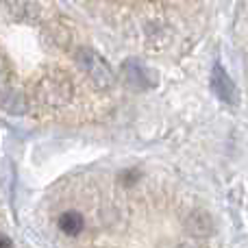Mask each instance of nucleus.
I'll return each mask as SVG.
<instances>
[{"mask_svg": "<svg viewBox=\"0 0 248 248\" xmlns=\"http://www.w3.org/2000/svg\"><path fill=\"white\" fill-rule=\"evenodd\" d=\"M37 96L46 105H63L72 98V83L63 72H52L37 83Z\"/></svg>", "mask_w": 248, "mask_h": 248, "instance_id": "obj_1", "label": "nucleus"}, {"mask_svg": "<svg viewBox=\"0 0 248 248\" xmlns=\"http://www.w3.org/2000/svg\"><path fill=\"white\" fill-rule=\"evenodd\" d=\"M78 65L85 70V74L96 83L98 87H109L113 83V72L111 68L107 65V61L103 57H98L94 50L90 48H78L77 52Z\"/></svg>", "mask_w": 248, "mask_h": 248, "instance_id": "obj_2", "label": "nucleus"}, {"mask_svg": "<svg viewBox=\"0 0 248 248\" xmlns=\"http://www.w3.org/2000/svg\"><path fill=\"white\" fill-rule=\"evenodd\" d=\"M211 90H214V94L218 96L222 103L237 105V87H235V83L231 81L229 72L220 63H216L214 70H211Z\"/></svg>", "mask_w": 248, "mask_h": 248, "instance_id": "obj_3", "label": "nucleus"}, {"mask_svg": "<svg viewBox=\"0 0 248 248\" xmlns=\"http://www.w3.org/2000/svg\"><path fill=\"white\" fill-rule=\"evenodd\" d=\"M59 229L70 237L78 235V233L83 231V216L74 209L65 211V214H61V218H59Z\"/></svg>", "mask_w": 248, "mask_h": 248, "instance_id": "obj_4", "label": "nucleus"}, {"mask_svg": "<svg viewBox=\"0 0 248 248\" xmlns=\"http://www.w3.org/2000/svg\"><path fill=\"white\" fill-rule=\"evenodd\" d=\"M2 4H4L2 9L13 20H26L29 17V11H31L29 0H2Z\"/></svg>", "mask_w": 248, "mask_h": 248, "instance_id": "obj_5", "label": "nucleus"}, {"mask_svg": "<svg viewBox=\"0 0 248 248\" xmlns=\"http://www.w3.org/2000/svg\"><path fill=\"white\" fill-rule=\"evenodd\" d=\"M13 87V74H11V65H9L7 57L0 52V96H9Z\"/></svg>", "mask_w": 248, "mask_h": 248, "instance_id": "obj_6", "label": "nucleus"}, {"mask_svg": "<svg viewBox=\"0 0 248 248\" xmlns=\"http://www.w3.org/2000/svg\"><path fill=\"white\" fill-rule=\"evenodd\" d=\"M0 248H11V240L4 233H0Z\"/></svg>", "mask_w": 248, "mask_h": 248, "instance_id": "obj_7", "label": "nucleus"}]
</instances>
